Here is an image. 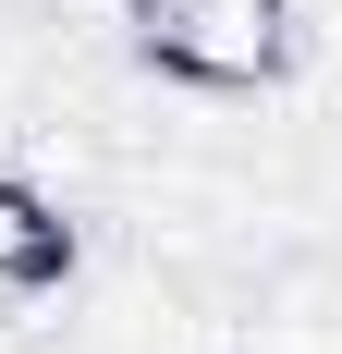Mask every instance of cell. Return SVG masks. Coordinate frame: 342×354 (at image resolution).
I'll use <instances>...</instances> for the list:
<instances>
[{
	"instance_id": "obj_2",
	"label": "cell",
	"mask_w": 342,
	"mask_h": 354,
	"mask_svg": "<svg viewBox=\"0 0 342 354\" xmlns=\"http://www.w3.org/2000/svg\"><path fill=\"white\" fill-rule=\"evenodd\" d=\"M62 269H73V220L49 208L25 171H0V281L37 293V281H62Z\"/></svg>"
},
{
	"instance_id": "obj_1",
	"label": "cell",
	"mask_w": 342,
	"mask_h": 354,
	"mask_svg": "<svg viewBox=\"0 0 342 354\" xmlns=\"http://www.w3.org/2000/svg\"><path fill=\"white\" fill-rule=\"evenodd\" d=\"M123 25L159 73L183 86H269L281 49H294V0H123Z\"/></svg>"
}]
</instances>
